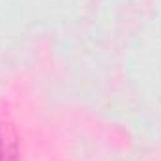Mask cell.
Returning <instances> with one entry per match:
<instances>
[{
  "mask_svg": "<svg viewBox=\"0 0 161 161\" xmlns=\"http://www.w3.org/2000/svg\"><path fill=\"white\" fill-rule=\"evenodd\" d=\"M2 158L4 156H2V137H0V161H2Z\"/></svg>",
  "mask_w": 161,
  "mask_h": 161,
  "instance_id": "cell-1",
  "label": "cell"
},
{
  "mask_svg": "<svg viewBox=\"0 0 161 161\" xmlns=\"http://www.w3.org/2000/svg\"><path fill=\"white\" fill-rule=\"evenodd\" d=\"M9 161H15V158H11V159H9Z\"/></svg>",
  "mask_w": 161,
  "mask_h": 161,
  "instance_id": "cell-2",
  "label": "cell"
}]
</instances>
